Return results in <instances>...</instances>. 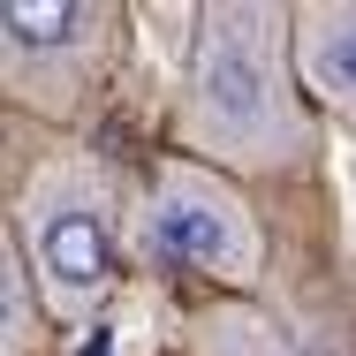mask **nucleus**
I'll use <instances>...</instances> for the list:
<instances>
[{
  "label": "nucleus",
  "instance_id": "nucleus-1",
  "mask_svg": "<svg viewBox=\"0 0 356 356\" xmlns=\"http://www.w3.org/2000/svg\"><path fill=\"white\" fill-rule=\"evenodd\" d=\"M288 23L296 8H205L190 91H182V137L205 167L273 175L311 159V114H303V76L288 69Z\"/></svg>",
  "mask_w": 356,
  "mask_h": 356
},
{
  "label": "nucleus",
  "instance_id": "nucleus-2",
  "mask_svg": "<svg viewBox=\"0 0 356 356\" xmlns=\"http://www.w3.org/2000/svg\"><path fill=\"white\" fill-rule=\"evenodd\" d=\"M144 235H152V258H159V266L197 273V281H213V288H258V273H266L258 213L243 205V190H235L220 167L190 159V152L159 159Z\"/></svg>",
  "mask_w": 356,
  "mask_h": 356
},
{
  "label": "nucleus",
  "instance_id": "nucleus-3",
  "mask_svg": "<svg viewBox=\"0 0 356 356\" xmlns=\"http://www.w3.org/2000/svg\"><path fill=\"white\" fill-rule=\"evenodd\" d=\"M0 31H8L0 38L8 46V99H23L38 114H76L114 54V15L69 8V0H38V8L15 0L0 15Z\"/></svg>",
  "mask_w": 356,
  "mask_h": 356
},
{
  "label": "nucleus",
  "instance_id": "nucleus-4",
  "mask_svg": "<svg viewBox=\"0 0 356 356\" xmlns=\"http://www.w3.org/2000/svg\"><path fill=\"white\" fill-rule=\"evenodd\" d=\"M23 227H31V266H38V288H46L54 318L83 326L114 296V220H106V197L83 190V182H46L23 205Z\"/></svg>",
  "mask_w": 356,
  "mask_h": 356
},
{
  "label": "nucleus",
  "instance_id": "nucleus-5",
  "mask_svg": "<svg viewBox=\"0 0 356 356\" xmlns=\"http://www.w3.org/2000/svg\"><path fill=\"white\" fill-rule=\"evenodd\" d=\"M296 76L326 114L356 122V0L296 8Z\"/></svg>",
  "mask_w": 356,
  "mask_h": 356
},
{
  "label": "nucleus",
  "instance_id": "nucleus-6",
  "mask_svg": "<svg viewBox=\"0 0 356 356\" xmlns=\"http://www.w3.org/2000/svg\"><path fill=\"white\" fill-rule=\"evenodd\" d=\"M197 356H288L273 318H258L250 303H213L197 318Z\"/></svg>",
  "mask_w": 356,
  "mask_h": 356
},
{
  "label": "nucleus",
  "instance_id": "nucleus-7",
  "mask_svg": "<svg viewBox=\"0 0 356 356\" xmlns=\"http://www.w3.org/2000/svg\"><path fill=\"white\" fill-rule=\"evenodd\" d=\"M0 356H31V273H23V243L8 235L0 250Z\"/></svg>",
  "mask_w": 356,
  "mask_h": 356
}]
</instances>
